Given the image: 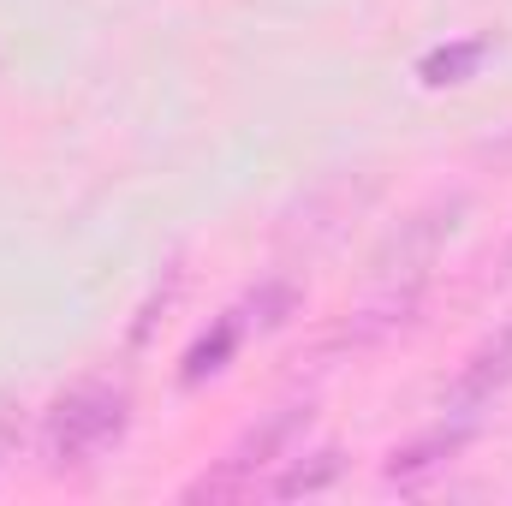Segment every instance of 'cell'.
Instances as JSON below:
<instances>
[{
    "label": "cell",
    "instance_id": "6da1fadb",
    "mask_svg": "<svg viewBox=\"0 0 512 506\" xmlns=\"http://www.w3.org/2000/svg\"><path fill=\"white\" fill-rule=\"evenodd\" d=\"M126 423H131V399L114 381H84V387L60 393L54 411H48V429H42L48 471H90V465H102L126 441Z\"/></svg>",
    "mask_w": 512,
    "mask_h": 506
},
{
    "label": "cell",
    "instance_id": "7a4b0ae2",
    "mask_svg": "<svg viewBox=\"0 0 512 506\" xmlns=\"http://www.w3.org/2000/svg\"><path fill=\"white\" fill-rule=\"evenodd\" d=\"M304 429H310V405H280V411H268L256 429L239 435V447H233L215 471H203V477L185 489V501H251V495H262V489H268V471L298 453Z\"/></svg>",
    "mask_w": 512,
    "mask_h": 506
},
{
    "label": "cell",
    "instance_id": "3957f363",
    "mask_svg": "<svg viewBox=\"0 0 512 506\" xmlns=\"http://www.w3.org/2000/svg\"><path fill=\"white\" fill-rule=\"evenodd\" d=\"M459 197L453 203H435V209H423V215H411V221H399V233L382 245L376 256V274H382V286H399V292H423V280H429V262L441 256V245L453 239V227H459Z\"/></svg>",
    "mask_w": 512,
    "mask_h": 506
},
{
    "label": "cell",
    "instance_id": "277c9868",
    "mask_svg": "<svg viewBox=\"0 0 512 506\" xmlns=\"http://www.w3.org/2000/svg\"><path fill=\"white\" fill-rule=\"evenodd\" d=\"M471 435H477V417H453V411H447V423H435V429H423V435H411L405 447L387 453L382 477L393 489H423L429 477H441V471L471 447Z\"/></svg>",
    "mask_w": 512,
    "mask_h": 506
},
{
    "label": "cell",
    "instance_id": "5b68a950",
    "mask_svg": "<svg viewBox=\"0 0 512 506\" xmlns=\"http://www.w3.org/2000/svg\"><path fill=\"white\" fill-rule=\"evenodd\" d=\"M507 387H512V322L501 328V334H489V340L465 358V370H459V381H453L447 405H453V417H477V411L495 405Z\"/></svg>",
    "mask_w": 512,
    "mask_h": 506
},
{
    "label": "cell",
    "instance_id": "8992f818",
    "mask_svg": "<svg viewBox=\"0 0 512 506\" xmlns=\"http://www.w3.org/2000/svg\"><path fill=\"white\" fill-rule=\"evenodd\" d=\"M346 471V459H340V447H322V453H310V459H286V471L280 477H268V489L262 495H274V501H292V495H316V489H328L334 477Z\"/></svg>",
    "mask_w": 512,
    "mask_h": 506
},
{
    "label": "cell",
    "instance_id": "52a82bcc",
    "mask_svg": "<svg viewBox=\"0 0 512 506\" xmlns=\"http://www.w3.org/2000/svg\"><path fill=\"white\" fill-rule=\"evenodd\" d=\"M239 340H245V322H239V310H233V316H221V322H215V334H203V340L185 352V381L197 387L203 376H221V370H227V358L239 352Z\"/></svg>",
    "mask_w": 512,
    "mask_h": 506
},
{
    "label": "cell",
    "instance_id": "ba28073f",
    "mask_svg": "<svg viewBox=\"0 0 512 506\" xmlns=\"http://www.w3.org/2000/svg\"><path fill=\"white\" fill-rule=\"evenodd\" d=\"M489 54V42L483 36H471V42H453V48H435V54H423V78L429 84H465L471 72H477V60Z\"/></svg>",
    "mask_w": 512,
    "mask_h": 506
},
{
    "label": "cell",
    "instance_id": "9c48e42d",
    "mask_svg": "<svg viewBox=\"0 0 512 506\" xmlns=\"http://www.w3.org/2000/svg\"><path fill=\"white\" fill-rule=\"evenodd\" d=\"M18 453V405L12 399H0V471H6V459Z\"/></svg>",
    "mask_w": 512,
    "mask_h": 506
},
{
    "label": "cell",
    "instance_id": "30bf717a",
    "mask_svg": "<svg viewBox=\"0 0 512 506\" xmlns=\"http://www.w3.org/2000/svg\"><path fill=\"white\" fill-rule=\"evenodd\" d=\"M501 268H507V274H512V239H507V256H501Z\"/></svg>",
    "mask_w": 512,
    "mask_h": 506
}]
</instances>
